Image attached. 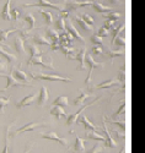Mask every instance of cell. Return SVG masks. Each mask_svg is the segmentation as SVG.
I'll use <instances>...</instances> for the list:
<instances>
[{
    "label": "cell",
    "mask_w": 145,
    "mask_h": 153,
    "mask_svg": "<svg viewBox=\"0 0 145 153\" xmlns=\"http://www.w3.org/2000/svg\"><path fill=\"white\" fill-rule=\"evenodd\" d=\"M32 79L35 80H46V81H63V82H71L69 77H62L58 75H46V74H33L31 72Z\"/></svg>",
    "instance_id": "cell-1"
},
{
    "label": "cell",
    "mask_w": 145,
    "mask_h": 153,
    "mask_svg": "<svg viewBox=\"0 0 145 153\" xmlns=\"http://www.w3.org/2000/svg\"><path fill=\"white\" fill-rule=\"evenodd\" d=\"M107 4H110V5H116V4H118L119 3V0H104Z\"/></svg>",
    "instance_id": "cell-52"
},
{
    "label": "cell",
    "mask_w": 145,
    "mask_h": 153,
    "mask_svg": "<svg viewBox=\"0 0 145 153\" xmlns=\"http://www.w3.org/2000/svg\"><path fill=\"white\" fill-rule=\"evenodd\" d=\"M85 6H92L91 1H84V3H70L68 4V10H75L79 7H85Z\"/></svg>",
    "instance_id": "cell-29"
},
{
    "label": "cell",
    "mask_w": 145,
    "mask_h": 153,
    "mask_svg": "<svg viewBox=\"0 0 145 153\" xmlns=\"http://www.w3.org/2000/svg\"><path fill=\"white\" fill-rule=\"evenodd\" d=\"M39 12H41V15L43 16V19H44V21H46L47 25H52V23H53V15H52L50 12L44 11V10H41Z\"/></svg>",
    "instance_id": "cell-38"
},
{
    "label": "cell",
    "mask_w": 145,
    "mask_h": 153,
    "mask_svg": "<svg viewBox=\"0 0 145 153\" xmlns=\"http://www.w3.org/2000/svg\"><path fill=\"white\" fill-rule=\"evenodd\" d=\"M41 137L42 138H47V140H52V141H57L58 143H60L62 146H64L65 148L68 149V140L67 138H63L60 137L58 134L56 132H47V134H41Z\"/></svg>",
    "instance_id": "cell-4"
},
{
    "label": "cell",
    "mask_w": 145,
    "mask_h": 153,
    "mask_svg": "<svg viewBox=\"0 0 145 153\" xmlns=\"http://www.w3.org/2000/svg\"><path fill=\"white\" fill-rule=\"evenodd\" d=\"M125 55V52L123 50H111L108 53V56L111 58V60H113L114 58H121V56H124Z\"/></svg>",
    "instance_id": "cell-39"
},
{
    "label": "cell",
    "mask_w": 145,
    "mask_h": 153,
    "mask_svg": "<svg viewBox=\"0 0 145 153\" xmlns=\"http://www.w3.org/2000/svg\"><path fill=\"white\" fill-rule=\"evenodd\" d=\"M65 28H67V31H68V32H69L74 38H76L77 41H80L81 43H84V42H85V39L83 38V36H81L80 33H79V31L73 26L71 21H67V22H65Z\"/></svg>",
    "instance_id": "cell-9"
},
{
    "label": "cell",
    "mask_w": 145,
    "mask_h": 153,
    "mask_svg": "<svg viewBox=\"0 0 145 153\" xmlns=\"http://www.w3.org/2000/svg\"><path fill=\"white\" fill-rule=\"evenodd\" d=\"M23 6H37V7H49V9H54V10H58V11H62V9L58 6V5H54L49 3L48 0H38L37 4H23Z\"/></svg>",
    "instance_id": "cell-8"
},
{
    "label": "cell",
    "mask_w": 145,
    "mask_h": 153,
    "mask_svg": "<svg viewBox=\"0 0 145 153\" xmlns=\"http://www.w3.org/2000/svg\"><path fill=\"white\" fill-rule=\"evenodd\" d=\"M0 17H2L4 21H10L12 19L11 17V0H6L2 14H0Z\"/></svg>",
    "instance_id": "cell-11"
},
{
    "label": "cell",
    "mask_w": 145,
    "mask_h": 153,
    "mask_svg": "<svg viewBox=\"0 0 145 153\" xmlns=\"http://www.w3.org/2000/svg\"><path fill=\"white\" fill-rule=\"evenodd\" d=\"M49 113H50V115H52V117H54V118H57V119H60L62 117H65V115H67V113H65L64 108L58 107V105H54L53 108L50 109Z\"/></svg>",
    "instance_id": "cell-18"
},
{
    "label": "cell",
    "mask_w": 145,
    "mask_h": 153,
    "mask_svg": "<svg viewBox=\"0 0 145 153\" xmlns=\"http://www.w3.org/2000/svg\"><path fill=\"white\" fill-rule=\"evenodd\" d=\"M11 125H8V127L5 129V145L4 148L2 151V153H10V129H11Z\"/></svg>",
    "instance_id": "cell-19"
},
{
    "label": "cell",
    "mask_w": 145,
    "mask_h": 153,
    "mask_svg": "<svg viewBox=\"0 0 145 153\" xmlns=\"http://www.w3.org/2000/svg\"><path fill=\"white\" fill-rule=\"evenodd\" d=\"M10 103V98H4V97H0V113H4L5 107Z\"/></svg>",
    "instance_id": "cell-43"
},
{
    "label": "cell",
    "mask_w": 145,
    "mask_h": 153,
    "mask_svg": "<svg viewBox=\"0 0 145 153\" xmlns=\"http://www.w3.org/2000/svg\"><path fill=\"white\" fill-rule=\"evenodd\" d=\"M14 45H15V49H16V52H17V53H20V54H25V42H23V37H21V36L15 37V39H14Z\"/></svg>",
    "instance_id": "cell-15"
},
{
    "label": "cell",
    "mask_w": 145,
    "mask_h": 153,
    "mask_svg": "<svg viewBox=\"0 0 145 153\" xmlns=\"http://www.w3.org/2000/svg\"><path fill=\"white\" fill-rule=\"evenodd\" d=\"M102 124H103V132H104V138H106V142L103 143V146H107V147H111V148H114L117 147V142L114 141V140L112 138L108 129L106 127V120H104V118L102 119Z\"/></svg>",
    "instance_id": "cell-6"
},
{
    "label": "cell",
    "mask_w": 145,
    "mask_h": 153,
    "mask_svg": "<svg viewBox=\"0 0 145 153\" xmlns=\"http://www.w3.org/2000/svg\"><path fill=\"white\" fill-rule=\"evenodd\" d=\"M91 43L94 44V45H102V43H103V41H102V38L100 37V36H97V34H94L91 37Z\"/></svg>",
    "instance_id": "cell-44"
},
{
    "label": "cell",
    "mask_w": 145,
    "mask_h": 153,
    "mask_svg": "<svg viewBox=\"0 0 145 153\" xmlns=\"http://www.w3.org/2000/svg\"><path fill=\"white\" fill-rule=\"evenodd\" d=\"M29 50L31 53V58L38 56V55H43V53L39 50V48H37V45H35V44H29Z\"/></svg>",
    "instance_id": "cell-37"
},
{
    "label": "cell",
    "mask_w": 145,
    "mask_h": 153,
    "mask_svg": "<svg viewBox=\"0 0 145 153\" xmlns=\"http://www.w3.org/2000/svg\"><path fill=\"white\" fill-rule=\"evenodd\" d=\"M110 123L112 125H114L119 131H122L123 134H125V131H127V123L125 121H113V120H110Z\"/></svg>",
    "instance_id": "cell-34"
},
{
    "label": "cell",
    "mask_w": 145,
    "mask_h": 153,
    "mask_svg": "<svg viewBox=\"0 0 145 153\" xmlns=\"http://www.w3.org/2000/svg\"><path fill=\"white\" fill-rule=\"evenodd\" d=\"M6 69V65H5V62L0 60V74H2V71H4Z\"/></svg>",
    "instance_id": "cell-54"
},
{
    "label": "cell",
    "mask_w": 145,
    "mask_h": 153,
    "mask_svg": "<svg viewBox=\"0 0 145 153\" xmlns=\"http://www.w3.org/2000/svg\"><path fill=\"white\" fill-rule=\"evenodd\" d=\"M74 151L76 153L85 152V140H83L80 137H76L75 138V143H74Z\"/></svg>",
    "instance_id": "cell-20"
},
{
    "label": "cell",
    "mask_w": 145,
    "mask_h": 153,
    "mask_svg": "<svg viewBox=\"0 0 145 153\" xmlns=\"http://www.w3.org/2000/svg\"><path fill=\"white\" fill-rule=\"evenodd\" d=\"M36 97H37V93H31V94H29V96L23 97V98L19 102V103H16V108H17V109H21V108H23V107L31 105L33 102H35Z\"/></svg>",
    "instance_id": "cell-7"
},
{
    "label": "cell",
    "mask_w": 145,
    "mask_h": 153,
    "mask_svg": "<svg viewBox=\"0 0 145 153\" xmlns=\"http://www.w3.org/2000/svg\"><path fill=\"white\" fill-rule=\"evenodd\" d=\"M113 43H116V45L121 47V48H125V47H127V42H125V39H124L123 37H121V36H118L116 39H114Z\"/></svg>",
    "instance_id": "cell-42"
},
{
    "label": "cell",
    "mask_w": 145,
    "mask_h": 153,
    "mask_svg": "<svg viewBox=\"0 0 145 153\" xmlns=\"http://www.w3.org/2000/svg\"><path fill=\"white\" fill-rule=\"evenodd\" d=\"M0 76H2V77H5V79L8 80L6 86H5L4 88H0V92L9 90V88H10V87H12V86H17V87L31 86V83H22V82H20L19 80H16V79L14 77V75H12V71H10V74H9V75H3V74H0Z\"/></svg>",
    "instance_id": "cell-2"
},
{
    "label": "cell",
    "mask_w": 145,
    "mask_h": 153,
    "mask_svg": "<svg viewBox=\"0 0 145 153\" xmlns=\"http://www.w3.org/2000/svg\"><path fill=\"white\" fill-rule=\"evenodd\" d=\"M12 71V75H14V77L16 80H19L20 82H26V83H30L29 82V77H27V75H26L22 70H14V69H11Z\"/></svg>",
    "instance_id": "cell-17"
},
{
    "label": "cell",
    "mask_w": 145,
    "mask_h": 153,
    "mask_svg": "<svg viewBox=\"0 0 145 153\" xmlns=\"http://www.w3.org/2000/svg\"><path fill=\"white\" fill-rule=\"evenodd\" d=\"M47 36L49 38V41L52 43H59V34L57 32V30H53V28H49L47 31Z\"/></svg>",
    "instance_id": "cell-25"
},
{
    "label": "cell",
    "mask_w": 145,
    "mask_h": 153,
    "mask_svg": "<svg viewBox=\"0 0 145 153\" xmlns=\"http://www.w3.org/2000/svg\"><path fill=\"white\" fill-rule=\"evenodd\" d=\"M86 62L89 64V66H90V70H89V74H87V77L85 80V83L89 85L90 83V80H91V75H92V71H94V69L96 66H102L103 64L102 62H96L94 59H92V55L90 53H86Z\"/></svg>",
    "instance_id": "cell-5"
},
{
    "label": "cell",
    "mask_w": 145,
    "mask_h": 153,
    "mask_svg": "<svg viewBox=\"0 0 145 153\" xmlns=\"http://www.w3.org/2000/svg\"><path fill=\"white\" fill-rule=\"evenodd\" d=\"M104 27H107L108 30H114L116 28V22L111 21V20H106V22H104Z\"/></svg>",
    "instance_id": "cell-50"
},
{
    "label": "cell",
    "mask_w": 145,
    "mask_h": 153,
    "mask_svg": "<svg viewBox=\"0 0 145 153\" xmlns=\"http://www.w3.org/2000/svg\"><path fill=\"white\" fill-rule=\"evenodd\" d=\"M125 80H127V69H125V65H123L119 69V71H118V81L124 85Z\"/></svg>",
    "instance_id": "cell-33"
},
{
    "label": "cell",
    "mask_w": 145,
    "mask_h": 153,
    "mask_svg": "<svg viewBox=\"0 0 145 153\" xmlns=\"http://www.w3.org/2000/svg\"><path fill=\"white\" fill-rule=\"evenodd\" d=\"M27 64H29V65H31V64H33V65H41V66H43V68H48V69H52V70L54 69L52 64H48V65H47L46 62H43V60H42V55L30 58V60L27 61Z\"/></svg>",
    "instance_id": "cell-12"
},
{
    "label": "cell",
    "mask_w": 145,
    "mask_h": 153,
    "mask_svg": "<svg viewBox=\"0 0 145 153\" xmlns=\"http://www.w3.org/2000/svg\"><path fill=\"white\" fill-rule=\"evenodd\" d=\"M125 108H127V103H125V102H123V103L121 104V107L118 108V110L114 113L113 117H119V115H122V114H124L125 113Z\"/></svg>",
    "instance_id": "cell-46"
},
{
    "label": "cell",
    "mask_w": 145,
    "mask_h": 153,
    "mask_svg": "<svg viewBox=\"0 0 145 153\" xmlns=\"http://www.w3.org/2000/svg\"><path fill=\"white\" fill-rule=\"evenodd\" d=\"M52 50H57V49H60V44L59 43H52Z\"/></svg>",
    "instance_id": "cell-53"
},
{
    "label": "cell",
    "mask_w": 145,
    "mask_h": 153,
    "mask_svg": "<svg viewBox=\"0 0 145 153\" xmlns=\"http://www.w3.org/2000/svg\"><path fill=\"white\" fill-rule=\"evenodd\" d=\"M87 98H89V93L81 92L80 96L76 97V98L74 99V105H84V102H85Z\"/></svg>",
    "instance_id": "cell-31"
},
{
    "label": "cell",
    "mask_w": 145,
    "mask_h": 153,
    "mask_svg": "<svg viewBox=\"0 0 145 153\" xmlns=\"http://www.w3.org/2000/svg\"><path fill=\"white\" fill-rule=\"evenodd\" d=\"M39 126H44V124L43 123H30V124H26V125H23L22 127H20L19 130H16V135L17 134H22V132H29V131H33V130H36L37 127H39Z\"/></svg>",
    "instance_id": "cell-10"
},
{
    "label": "cell",
    "mask_w": 145,
    "mask_h": 153,
    "mask_svg": "<svg viewBox=\"0 0 145 153\" xmlns=\"http://www.w3.org/2000/svg\"><path fill=\"white\" fill-rule=\"evenodd\" d=\"M92 7L96 12H100V14H107V12H111L112 9L110 6H104L100 3H92Z\"/></svg>",
    "instance_id": "cell-21"
},
{
    "label": "cell",
    "mask_w": 145,
    "mask_h": 153,
    "mask_svg": "<svg viewBox=\"0 0 145 153\" xmlns=\"http://www.w3.org/2000/svg\"><path fill=\"white\" fill-rule=\"evenodd\" d=\"M19 16H20V11L17 10V7H15V9H11V17L14 19L15 21H17Z\"/></svg>",
    "instance_id": "cell-51"
},
{
    "label": "cell",
    "mask_w": 145,
    "mask_h": 153,
    "mask_svg": "<svg viewBox=\"0 0 145 153\" xmlns=\"http://www.w3.org/2000/svg\"><path fill=\"white\" fill-rule=\"evenodd\" d=\"M101 99V97H98V98H96L94 102H91V103H89V104H86V105H81V108L80 109H79L76 113H74V114H71V115H69L68 117V119H67V125L68 126H73L76 121H77V118H79V115H80V114L85 110V109H87L89 107H91V105H94L95 103H96V102L97 100H100Z\"/></svg>",
    "instance_id": "cell-3"
},
{
    "label": "cell",
    "mask_w": 145,
    "mask_h": 153,
    "mask_svg": "<svg viewBox=\"0 0 145 153\" xmlns=\"http://www.w3.org/2000/svg\"><path fill=\"white\" fill-rule=\"evenodd\" d=\"M124 28H125V23H121L118 27H116L114 30H113V36H112V44H113V42H114V39L116 38L119 36V33H122V32H124Z\"/></svg>",
    "instance_id": "cell-35"
},
{
    "label": "cell",
    "mask_w": 145,
    "mask_h": 153,
    "mask_svg": "<svg viewBox=\"0 0 145 153\" xmlns=\"http://www.w3.org/2000/svg\"><path fill=\"white\" fill-rule=\"evenodd\" d=\"M124 152H125V146H124V147L121 149V152H119V153H124Z\"/></svg>",
    "instance_id": "cell-55"
},
{
    "label": "cell",
    "mask_w": 145,
    "mask_h": 153,
    "mask_svg": "<svg viewBox=\"0 0 145 153\" xmlns=\"http://www.w3.org/2000/svg\"><path fill=\"white\" fill-rule=\"evenodd\" d=\"M60 50H62V53L64 55H67V58H69V59H75V56H76V53L73 50L71 47H60Z\"/></svg>",
    "instance_id": "cell-28"
},
{
    "label": "cell",
    "mask_w": 145,
    "mask_h": 153,
    "mask_svg": "<svg viewBox=\"0 0 145 153\" xmlns=\"http://www.w3.org/2000/svg\"><path fill=\"white\" fill-rule=\"evenodd\" d=\"M0 55H2L3 58H5V59L8 60V62H15V61H16V56H15L14 54L6 52V50L3 49L2 47H0Z\"/></svg>",
    "instance_id": "cell-27"
},
{
    "label": "cell",
    "mask_w": 145,
    "mask_h": 153,
    "mask_svg": "<svg viewBox=\"0 0 145 153\" xmlns=\"http://www.w3.org/2000/svg\"><path fill=\"white\" fill-rule=\"evenodd\" d=\"M87 138H91V140H97V141H101V142H106V138H104V136H102L101 134H98L97 131H91L90 134L86 135Z\"/></svg>",
    "instance_id": "cell-32"
},
{
    "label": "cell",
    "mask_w": 145,
    "mask_h": 153,
    "mask_svg": "<svg viewBox=\"0 0 145 153\" xmlns=\"http://www.w3.org/2000/svg\"><path fill=\"white\" fill-rule=\"evenodd\" d=\"M48 91H47V88L43 86L41 88V91H39V94H38V107H43L46 103H47V100H48Z\"/></svg>",
    "instance_id": "cell-13"
},
{
    "label": "cell",
    "mask_w": 145,
    "mask_h": 153,
    "mask_svg": "<svg viewBox=\"0 0 145 153\" xmlns=\"http://www.w3.org/2000/svg\"><path fill=\"white\" fill-rule=\"evenodd\" d=\"M102 54V48L101 45H94L91 49V55H100Z\"/></svg>",
    "instance_id": "cell-49"
},
{
    "label": "cell",
    "mask_w": 145,
    "mask_h": 153,
    "mask_svg": "<svg viewBox=\"0 0 145 153\" xmlns=\"http://www.w3.org/2000/svg\"><path fill=\"white\" fill-rule=\"evenodd\" d=\"M74 20H75V21L79 23V25H80V27H81V28L87 30V31H92V26H90V25H87V23H86V22H85V21H84L81 17H79V16H76V15H75V16H74Z\"/></svg>",
    "instance_id": "cell-36"
},
{
    "label": "cell",
    "mask_w": 145,
    "mask_h": 153,
    "mask_svg": "<svg viewBox=\"0 0 145 153\" xmlns=\"http://www.w3.org/2000/svg\"><path fill=\"white\" fill-rule=\"evenodd\" d=\"M121 82L118 81V80H108V81H104L100 85L96 86V88H111V87H116V86H119Z\"/></svg>",
    "instance_id": "cell-24"
},
{
    "label": "cell",
    "mask_w": 145,
    "mask_h": 153,
    "mask_svg": "<svg viewBox=\"0 0 145 153\" xmlns=\"http://www.w3.org/2000/svg\"><path fill=\"white\" fill-rule=\"evenodd\" d=\"M108 34H110V30H108L107 27H104V26L101 27V28L97 31V36H100L101 38H102V37H107Z\"/></svg>",
    "instance_id": "cell-47"
},
{
    "label": "cell",
    "mask_w": 145,
    "mask_h": 153,
    "mask_svg": "<svg viewBox=\"0 0 145 153\" xmlns=\"http://www.w3.org/2000/svg\"><path fill=\"white\" fill-rule=\"evenodd\" d=\"M86 49H80L79 52L76 53V56H75V60H77L80 62V69L84 70L85 69V62H86Z\"/></svg>",
    "instance_id": "cell-16"
},
{
    "label": "cell",
    "mask_w": 145,
    "mask_h": 153,
    "mask_svg": "<svg viewBox=\"0 0 145 153\" xmlns=\"http://www.w3.org/2000/svg\"><path fill=\"white\" fill-rule=\"evenodd\" d=\"M16 31V28H11V30H0V43L2 44H5L6 43V38L9 37V34L10 33H12V32H15Z\"/></svg>",
    "instance_id": "cell-30"
},
{
    "label": "cell",
    "mask_w": 145,
    "mask_h": 153,
    "mask_svg": "<svg viewBox=\"0 0 145 153\" xmlns=\"http://www.w3.org/2000/svg\"><path fill=\"white\" fill-rule=\"evenodd\" d=\"M23 20H25V22L29 23V32L32 31V30L35 28V25H36V19H35V16H33L32 14H26L25 17H23Z\"/></svg>",
    "instance_id": "cell-26"
},
{
    "label": "cell",
    "mask_w": 145,
    "mask_h": 153,
    "mask_svg": "<svg viewBox=\"0 0 145 153\" xmlns=\"http://www.w3.org/2000/svg\"><path fill=\"white\" fill-rule=\"evenodd\" d=\"M56 27H57V30H59V31H65V20H64L62 16L58 17L57 23H56Z\"/></svg>",
    "instance_id": "cell-41"
},
{
    "label": "cell",
    "mask_w": 145,
    "mask_h": 153,
    "mask_svg": "<svg viewBox=\"0 0 145 153\" xmlns=\"http://www.w3.org/2000/svg\"><path fill=\"white\" fill-rule=\"evenodd\" d=\"M33 42L36 44H38V45H50L52 44V42L48 39V38H46V37H43L41 34H36L33 37Z\"/></svg>",
    "instance_id": "cell-22"
},
{
    "label": "cell",
    "mask_w": 145,
    "mask_h": 153,
    "mask_svg": "<svg viewBox=\"0 0 145 153\" xmlns=\"http://www.w3.org/2000/svg\"><path fill=\"white\" fill-rule=\"evenodd\" d=\"M121 19V14H119V12H110V14H107L106 15V20H111V21H118V20H119Z\"/></svg>",
    "instance_id": "cell-40"
},
{
    "label": "cell",
    "mask_w": 145,
    "mask_h": 153,
    "mask_svg": "<svg viewBox=\"0 0 145 153\" xmlns=\"http://www.w3.org/2000/svg\"><path fill=\"white\" fill-rule=\"evenodd\" d=\"M79 123L83 124V125L85 126V129H86V130H90V131H97V130H98V127L92 124V123L87 119V117H86V115L80 117V119H79Z\"/></svg>",
    "instance_id": "cell-14"
},
{
    "label": "cell",
    "mask_w": 145,
    "mask_h": 153,
    "mask_svg": "<svg viewBox=\"0 0 145 153\" xmlns=\"http://www.w3.org/2000/svg\"><path fill=\"white\" fill-rule=\"evenodd\" d=\"M30 149H31V147H30V148H27V149H26L23 153H29V152H30Z\"/></svg>",
    "instance_id": "cell-56"
},
{
    "label": "cell",
    "mask_w": 145,
    "mask_h": 153,
    "mask_svg": "<svg viewBox=\"0 0 145 153\" xmlns=\"http://www.w3.org/2000/svg\"><path fill=\"white\" fill-rule=\"evenodd\" d=\"M83 20H84L87 25H90V26H94V23H95L94 19H92L89 14H83Z\"/></svg>",
    "instance_id": "cell-48"
},
{
    "label": "cell",
    "mask_w": 145,
    "mask_h": 153,
    "mask_svg": "<svg viewBox=\"0 0 145 153\" xmlns=\"http://www.w3.org/2000/svg\"><path fill=\"white\" fill-rule=\"evenodd\" d=\"M68 104H69V100H68L67 96H60L57 99H54V102H53V107L58 105V107H62V108H67Z\"/></svg>",
    "instance_id": "cell-23"
},
{
    "label": "cell",
    "mask_w": 145,
    "mask_h": 153,
    "mask_svg": "<svg viewBox=\"0 0 145 153\" xmlns=\"http://www.w3.org/2000/svg\"><path fill=\"white\" fill-rule=\"evenodd\" d=\"M103 152V145H96V146H92L91 149L86 151L85 153H101Z\"/></svg>",
    "instance_id": "cell-45"
}]
</instances>
